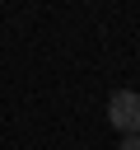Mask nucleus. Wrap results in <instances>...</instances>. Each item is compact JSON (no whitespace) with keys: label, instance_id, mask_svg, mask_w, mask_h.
<instances>
[{"label":"nucleus","instance_id":"1","mask_svg":"<svg viewBox=\"0 0 140 150\" xmlns=\"http://www.w3.org/2000/svg\"><path fill=\"white\" fill-rule=\"evenodd\" d=\"M107 122L121 136H140V94L135 89H117L107 98Z\"/></svg>","mask_w":140,"mask_h":150},{"label":"nucleus","instance_id":"2","mask_svg":"<svg viewBox=\"0 0 140 150\" xmlns=\"http://www.w3.org/2000/svg\"><path fill=\"white\" fill-rule=\"evenodd\" d=\"M117 150H140V136H121V145Z\"/></svg>","mask_w":140,"mask_h":150}]
</instances>
